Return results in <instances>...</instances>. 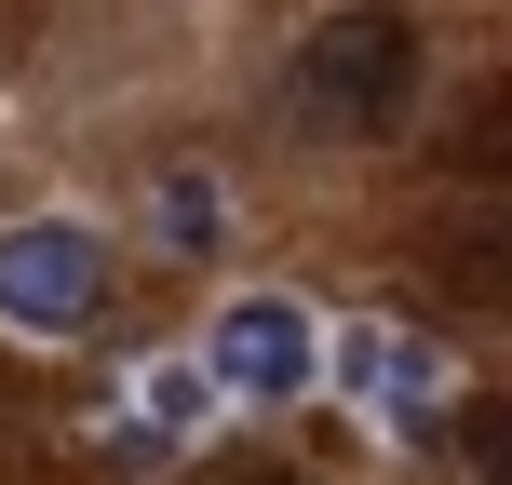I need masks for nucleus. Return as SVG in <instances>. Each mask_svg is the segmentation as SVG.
Wrapping results in <instances>:
<instances>
[{"mask_svg":"<svg viewBox=\"0 0 512 485\" xmlns=\"http://www.w3.org/2000/svg\"><path fill=\"white\" fill-rule=\"evenodd\" d=\"M283 108H297L310 135H391L418 108V41L405 14H324L297 41V68H283Z\"/></svg>","mask_w":512,"mask_h":485,"instance_id":"nucleus-1","label":"nucleus"},{"mask_svg":"<svg viewBox=\"0 0 512 485\" xmlns=\"http://www.w3.org/2000/svg\"><path fill=\"white\" fill-rule=\"evenodd\" d=\"M108 297V243L81 216H14L0 230V324L14 337H81Z\"/></svg>","mask_w":512,"mask_h":485,"instance_id":"nucleus-2","label":"nucleus"},{"mask_svg":"<svg viewBox=\"0 0 512 485\" xmlns=\"http://www.w3.org/2000/svg\"><path fill=\"white\" fill-rule=\"evenodd\" d=\"M203 364H216V391H243V405H297V391L324 378V324H310V297H230Z\"/></svg>","mask_w":512,"mask_h":485,"instance_id":"nucleus-3","label":"nucleus"},{"mask_svg":"<svg viewBox=\"0 0 512 485\" xmlns=\"http://www.w3.org/2000/svg\"><path fill=\"white\" fill-rule=\"evenodd\" d=\"M337 391H351L378 432H432V418H445V351L418 324H364L351 351H337Z\"/></svg>","mask_w":512,"mask_h":485,"instance_id":"nucleus-4","label":"nucleus"},{"mask_svg":"<svg viewBox=\"0 0 512 485\" xmlns=\"http://www.w3.org/2000/svg\"><path fill=\"white\" fill-rule=\"evenodd\" d=\"M203 418H216V364H203V351L135 364V391H122V432H135V445H189Z\"/></svg>","mask_w":512,"mask_h":485,"instance_id":"nucleus-5","label":"nucleus"},{"mask_svg":"<svg viewBox=\"0 0 512 485\" xmlns=\"http://www.w3.org/2000/svg\"><path fill=\"white\" fill-rule=\"evenodd\" d=\"M216 230H230V189L216 176H162L149 189V243L162 256H216Z\"/></svg>","mask_w":512,"mask_h":485,"instance_id":"nucleus-6","label":"nucleus"},{"mask_svg":"<svg viewBox=\"0 0 512 485\" xmlns=\"http://www.w3.org/2000/svg\"><path fill=\"white\" fill-rule=\"evenodd\" d=\"M472 162H499V176H512V95L486 108V122H472Z\"/></svg>","mask_w":512,"mask_h":485,"instance_id":"nucleus-7","label":"nucleus"},{"mask_svg":"<svg viewBox=\"0 0 512 485\" xmlns=\"http://www.w3.org/2000/svg\"><path fill=\"white\" fill-rule=\"evenodd\" d=\"M472 472H486V485H512V432H486V459H472Z\"/></svg>","mask_w":512,"mask_h":485,"instance_id":"nucleus-8","label":"nucleus"},{"mask_svg":"<svg viewBox=\"0 0 512 485\" xmlns=\"http://www.w3.org/2000/svg\"><path fill=\"white\" fill-rule=\"evenodd\" d=\"M230 485H283V472H230Z\"/></svg>","mask_w":512,"mask_h":485,"instance_id":"nucleus-9","label":"nucleus"}]
</instances>
